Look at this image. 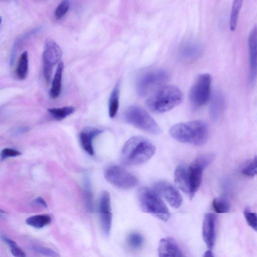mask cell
I'll use <instances>...</instances> for the list:
<instances>
[{
  "label": "cell",
  "mask_w": 257,
  "mask_h": 257,
  "mask_svg": "<svg viewBox=\"0 0 257 257\" xmlns=\"http://www.w3.org/2000/svg\"><path fill=\"white\" fill-rule=\"evenodd\" d=\"M155 152V146L149 140L141 136H134L124 145L121 160L127 166L139 165L150 160Z\"/></svg>",
  "instance_id": "obj_1"
},
{
  "label": "cell",
  "mask_w": 257,
  "mask_h": 257,
  "mask_svg": "<svg viewBox=\"0 0 257 257\" xmlns=\"http://www.w3.org/2000/svg\"><path fill=\"white\" fill-rule=\"evenodd\" d=\"M169 132L174 139L180 142L201 146L207 140L208 128L204 122L195 120L176 124L170 128Z\"/></svg>",
  "instance_id": "obj_2"
},
{
  "label": "cell",
  "mask_w": 257,
  "mask_h": 257,
  "mask_svg": "<svg viewBox=\"0 0 257 257\" xmlns=\"http://www.w3.org/2000/svg\"><path fill=\"white\" fill-rule=\"evenodd\" d=\"M183 94L180 90L172 85L164 86L147 99L146 104L151 111L163 113L170 111L182 101Z\"/></svg>",
  "instance_id": "obj_3"
},
{
  "label": "cell",
  "mask_w": 257,
  "mask_h": 257,
  "mask_svg": "<svg viewBox=\"0 0 257 257\" xmlns=\"http://www.w3.org/2000/svg\"><path fill=\"white\" fill-rule=\"evenodd\" d=\"M138 198L141 210L158 219L167 221L170 217L169 210L159 195L148 187H142L138 191Z\"/></svg>",
  "instance_id": "obj_4"
},
{
  "label": "cell",
  "mask_w": 257,
  "mask_h": 257,
  "mask_svg": "<svg viewBox=\"0 0 257 257\" xmlns=\"http://www.w3.org/2000/svg\"><path fill=\"white\" fill-rule=\"evenodd\" d=\"M169 79V73L161 69L148 70L137 78L136 89L138 95L145 97L162 87Z\"/></svg>",
  "instance_id": "obj_5"
},
{
  "label": "cell",
  "mask_w": 257,
  "mask_h": 257,
  "mask_svg": "<svg viewBox=\"0 0 257 257\" xmlns=\"http://www.w3.org/2000/svg\"><path fill=\"white\" fill-rule=\"evenodd\" d=\"M123 118L128 124L153 135H159L162 130L150 115L144 109L136 106L128 107L124 112Z\"/></svg>",
  "instance_id": "obj_6"
},
{
  "label": "cell",
  "mask_w": 257,
  "mask_h": 257,
  "mask_svg": "<svg viewBox=\"0 0 257 257\" xmlns=\"http://www.w3.org/2000/svg\"><path fill=\"white\" fill-rule=\"evenodd\" d=\"M211 84L210 75L203 74L198 77L189 92V101L193 108H200L208 102L211 95Z\"/></svg>",
  "instance_id": "obj_7"
},
{
  "label": "cell",
  "mask_w": 257,
  "mask_h": 257,
  "mask_svg": "<svg viewBox=\"0 0 257 257\" xmlns=\"http://www.w3.org/2000/svg\"><path fill=\"white\" fill-rule=\"evenodd\" d=\"M104 176L110 183L122 189H131L139 184L138 179L134 175L117 165L107 167L104 171Z\"/></svg>",
  "instance_id": "obj_8"
},
{
  "label": "cell",
  "mask_w": 257,
  "mask_h": 257,
  "mask_svg": "<svg viewBox=\"0 0 257 257\" xmlns=\"http://www.w3.org/2000/svg\"><path fill=\"white\" fill-rule=\"evenodd\" d=\"M62 54L61 48L54 40H46L43 60L44 74L47 83L51 82L54 67L59 63Z\"/></svg>",
  "instance_id": "obj_9"
},
{
  "label": "cell",
  "mask_w": 257,
  "mask_h": 257,
  "mask_svg": "<svg viewBox=\"0 0 257 257\" xmlns=\"http://www.w3.org/2000/svg\"><path fill=\"white\" fill-rule=\"evenodd\" d=\"M154 190L164 197L174 208H178L182 203V198L178 190L172 184L166 181H159L153 186Z\"/></svg>",
  "instance_id": "obj_10"
},
{
  "label": "cell",
  "mask_w": 257,
  "mask_h": 257,
  "mask_svg": "<svg viewBox=\"0 0 257 257\" xmlns=\"http://www.w3.org/2000/svg\"><path fill=\"white\" fill-rule=\"evenodd\" d=\"M99 212L103 231L106 236H108L112 226V213L110 194L107 191H103L101 194Z\"/></svg>",
  "instance_id": "obj_11"
},
{
  "label": "cell",
  "mask_w": 257,
  "mask_h": 257,
  "mask_svg": "<svg viewBox=\"0 0 257 257\" xmlns=\"http://www.w3.org/2000/svg\"><path fill=\"white\" fill-rule=\"evenodd\" d=\"M249 54V82L253 84L257 78V26H255L249 33L248 39Z\"/></svg>",
  "instance_id": "obj_12"
},
{
  "label": "cell",
  "mask_w": 257,
  "mask_h": 257,
  "mask_svg": "<svg viewBox=\"0 0 257 257\" xmlns=\"http://www.w3.org/2000/svg\"><path fill=\"white\" fill-rule=\"evenodd\" d=\"M205 166L195 159L187 169L189 180V195L192 199L198 190L202 181Z\"/></svg>",
  "instance_id": "obj_13"
},
{
  "label": "cell",
  "mask_w": 257,
  "mask_h": 257,
  "mask_svg": "<svg viewBox=\"0 0 257 257\" xmlns=\"http://www.w3.org/2000/svg\"><path fill=\"white\" fill-rule=\"evenodd\" d=\"M201 47L199 44L193 39L184 41L179 48V59L184 62H191L195 60L200 55Z\"/></svg>",
  "instance_id": "obj_14"
},
{
  "label": "cell",
  "mask_w": 257,
  "mask_h": 257,
  "mask_svg": "<svg viewBox=\"0 0 257 257\" xmlns=\"http://www.w3.org/2000/svg\"><path fill=\"white\" fill-rule=\"evenodd\" d=\"M216 216L208 213L205 214L202 224V237L207 247L211 249L215 239V223Z\"/></svg>",
  "instance_id": "obj_15"
},
{
  "label": "cell",
  "mask_w": 257,
  "mask_h": 257,
  "mask_svg": "<svg viewBox=\"0 0 257 257\" xmlns=\"http://www.w3.org/2000/svg\"><path fill=\"white\" fill-rule=\"evenodd\" d=\"M159 257H183L182 251L172 237L162 238L158 246Z\"/></svg>",
  "instance_id": "obj_16"
},
{
  "label": "cell",
  "mask_w": 257,
  "mask_h": 257,
  "mask_svg": "<svg viewBox=\"0 0 257 257\" xmlns=\"http://www.w3.org/2000/svg\"><path fill=\"white\" fill-rule=\"evenodd\" d=\"M103 131L94 128H86L80 135V143L84 150L89 155L94 154L93 141L95 138L101 134Z\"/></svg>",
  "instance_id": "obj_17"
},
{
  "label": "cell",
  "mask_w": 257,
  "mask_h": 257,
  "mask_svg": "<svg viewBox=\"0 0 257 257\" xmlns=\"http://www.w3.org/2000/svg\"><path fill=\"white\" fill-rule=\"evenodd\" d=\"M174 181L176 186L181 191L189 194V186L188 171L183 166L179 165L174 172Z\"/></svg>",
  "instance_id": "obj_18"
},
{
  "label": "cell",
  "mask_w": 257,
  "mask_h": 257,
  "mask_svg": "<svg viewBox=\"0 0 257 257\" xmlns=\"http://www.w3.org/2000/svg\"><path fill=\"white\" fill-rule=\"evenodd\" d=\"M64 69V63L60 62L53 80L52 87L50 92V97L53 99L58 98L61 94Z\"/></svg>",
  "instance_id": "obj_19"
},
{
  "label": "cell",
  "mask_w": 257,
  "mask_h": 257,
  "mask_svg": "<svg viewBox=\"0 0 257 257\" xmlns=\"http://www.w3.org/2000/svg\"><path fill=\"white\" fill-rule=\"evenodd\" d=\"M224 106L223 97L219 92H215L212 97L210 113L213 119H216L221 114Z\"/></svg>",
  "instance_id": "obj_20"
},
{
  "label": "cell",
  "mask_w": 257,
  "mask_h": 257,
  "mask_svg": "<svg viewBox=\"0 0 257 257\" xmlns=\"http://www.w3.org/2000/svg\"><path fill=\"white\" fill-rule=\"evenodd\" d=\"M120 83L114 87L109 100V114L111 118H114L117 114L119 107Z\"/></svg>",
  "instance_id": "obj_21"
},
{
  "label": "cell",
  "mask_w": 257,
  "mask_h": 257,
  "mask_svg": "<svg viewBox=\"0 0 257 257\" xmlns=\"http://www.w3.org/2000/svg\"><path fill=\"white\" fill-rule=\"evenodd\" d=\"M29 74V56L27 52H24L20 59L16 70L17 78L20 80H25Z\"/></svg>",
  "instance_id": "obj_22"
},
{
  "label": "cell",
  "mask_w": 257,
  "mask_h": 257,
  "mask_svg": "<svg viewBox=\"0 0 257 257\" xmlns=\"http://www.w3.org/2000/svg\"><path fill=\"white\" fill-rule=\"evenodd\" d=\"M52 222V217L48 214H40L28 218L27 223L36 228H42L50 224Z\"/></svg>",
  "instance_id": "obj_23"
},
{
  "label": "cell",
  "mask_w": 257,
  "mask_h": 257,
  "mask_svg": "<svg viewBox=\"0 0 257 257\" xmlns=\"http://www.w3.org/2000/svg\"><path fill=\"white\" fill-rule=\"evenodd\" d=\"M75 108L72 106H67L62 108H54L48 109V112L55 119L61 121L73 114Z\"/></svg>",
  "instance_id": "obj_24"
},
{
  "label": "cell",
  "mask_w": 257,
  "mask_h": 257,
  "mask_svg": "<svg viewBox=\"0 0 257 257\" xmlns=\"http://www.w3.org/2000/svg\"><path fill=\"white\" fill-rule=\"evenodd\" d=\"M242 1L236 0L232 4L230 19V29L232 32L236 29L238 16L242 6Z\"/></svg>",
  "instance_id": "obj_25"
},
{
  "label": "cell",
  "mask_w": 257,
  "mask_h": 257,
  "mask_svg": "<svg viewBox=\"0 0 257 257\" xmlns=\"http://www.w3.org/2000/svg\"><path fill=\"white\" fill-rule=\"evenodd\" d=\"M212 206L215 211L218 213H227L230 208L228 201L222 198L214 199L212 201Z\"/></svg>",
  "instance_id": "obj_26"
},
{
  "label": "cell",
  "mask_w": 257,
  "mask_h": 257,
  "mask_svg": "<svg viewBox=\"0 0 257 257\" xmlns=\"http://www.w3.org/2000/svg\"><path fill=\"white\" fill-rule=\"evenodd\" d=\"M2 237L10 246L12 253L15 257H27L25 251L18 245L16 241L6 236Z\"/></svg>",
  "instance_id": "obj_27"
},
{
  "label": "cell",
  "mask_w": 257,
  "mask_h": 257,
  "mask_svg": "<svg viewBox=\"0 0 257 257\" xmlns=\"http://www.w3.org/2000/svg\"><path fill=\"white\" fill-rule=\"evenodd\" d=\"M128 242L131 247L135 249H138L143 245L144 242V238L140 233L133 232L129 235Z\"/></svg>",
  "instance_id": "obj_28"
},
{
  "label": "cell",
  "mask_w": 257,
  "mask_h": 257,
  "mask_svg": "<svg viewBox=\"0 0 257 257\" xmlns=\"http://www.w3.org/2000/svg\"><path fill=\"white\" fill-rule=\"evenodd\" d=\"M85 196L87 211L92 213L94 210L93 196L89 182L87 181L85 185Z\"/></svg>",
  "instance_id": "obj_29"
},
{
  "label": "cell",
  "mask_w": 257,
  "mask_h": 257,
  "mask_svg": "<svg viewBox=\"0 0 257 257\" xmlns=\"http://www.w3.org/2000/svg\"><path fill=\"white\" fill-rule=\"evenodd\" d=\"M244 215L248 225L257 231V213L252 212L248 208L244 211Z\"/></svg>",
  "instance_id": "obj_30"
},
{
  "label": "cell",
  "mask_w": 257,
  "mask_h": 257,
  "mask_svg": "<svg viewBox=\"0 0 257 257\" xmlns=\"http://www.w3.org/2000/svg\"><path fill=\"white\" fill-rule=\"evenodd\" d=\"M33 248L36 252L47 257H61L58 252L49 247L35 245L33 246Z\"/></svg>",
  "instance_id": "obj_31"
},
{
  "label": "cell",
  "mask_w": 257,
  "mask_h": 257,
  "mask_svg": "<svg viewBox=\"0 0 257 257\" xmlns=\"http://www.w3.org/2000/svg\"><path fill=\"white\" fill-rule=\"evenodd\" d=\"M70 7V2L63 1L57 8L55 16L57 20H59L62 19L67 14Z\"/></svg>",
  "instance_id": "obj_32"
},
{
  "label": "cell",
  "mask_w": 257,
  "mask_h": 257,
  "mask_svg": "<svg viewBox=\"0 0 257 257\" xmlns=\"http://www.w3.org/2000/svg\"><path fill=\"white\" fill-rule=\"evenodd\" d=\"M242 172L244 175L249 176L257 175V155L243 168Z\"/></svg>",
  "instance_id": "obj_33"
},
{
  "label": "cell",
  "mask_w": 257,
  "mask_h": 257,
  "mask_svg": "<svg viewBox=\"0 0 257 257\" xmlns=\"http://www.w3.org/2000/svg\"><path fill=\"white\" fill-rule=\"evenodd\" d=\"M22 152L19 150L12 148H6L2 152V155L4 159L9 157H15L21 155Z\"/></svg>",
  "instance_id": "obj_34"
},
{
  "label": "cell",
  "mask_w": 257,
  "mask_h": 257,
  "mask_svg": "<svg viewBox=\"0 0 257 257\" xmlns=\"http://www.w3.org/2000/svg\"><path fill=\"white\" fill-rule=\"evenodd\" d=\"M36 202H37L40 205H41V206H43L44 207H47V206H48V205H47L46 202L41 197H39L37 198H36Z\"/></svg>",
  "instance_id": "obj_35"
},
{
  "label": "cell",
  "mask_w": 257,
  "mask_h": 257,
  "mask_svg": "<svg viewBox=\"0 0 257 257\" xmlns=\"http://www.w3.org/2000/svg\"><path fill=\"white\" fill-rule=\"evenodd\" d=\"M203 257H214L210 249L207 250L204 254Z\"/></svg>",
  "instance_id": "obj_36"
}]
</instances>
